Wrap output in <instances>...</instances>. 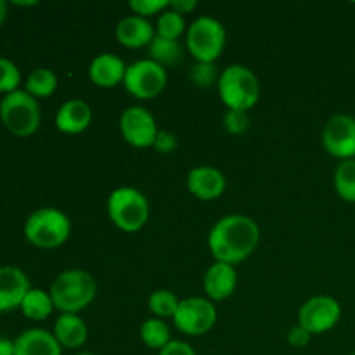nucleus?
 Segmentation results:
<instances>
[{
	"label": "nucleus",
	"mask_w": 355,
	"mask_h": 355,
	"mask_svg": "<svg viewBox=\"0 0 355 355\" xmlns=\"http://www.w3.org/2000/svg\"><path fill=\"white\" fill-rule=\"evenodd\" d=\"M54 336L62 349L76 350L87 342L89 329L78 314H61L54 322Z\"/></svg>",
	"instance_id": "aec40b11"
},
{
	"label": "nucleus",
	"mask_w": 355,
	"mask_h": 355,
	"mask_svg": "<svg viewBox=\"0 0 355 355\" xmlns=\"http://www.w3.org/2000/svg\"><path fill=\"white\" fill-rule=\"evenodd\" d=\"M114 35H116V40L123 47L142 49L149 47V44L155 40L156 28H153V24L148 19H144V17L132 14V16H127L118 21Z\"/></svg>",
	"instance_id": "f3484780"
},
{
	"label": "nucleus",
	"mask_w": 355,
	"mask_h": 355,
	"mask_svg": "<svg viewBox=\"0 0 355 355\" xmlns=\"http://www.w3.org/2000/svg\"><path fill=\"white\" fill-rule=\"evenodd\" d=\"M141 340L146 347L153 350H162L163 347L172 342L170 338V328L163 319H148L141 326Z\"/></svg>",
	"instance_id": "b1692460"
},
{
	"label": "nucleus",
	"mask_w": 355,
	"mask_h": 355,
	"mask_svg": "<svg viewBox=\"0 0 355 355\" xmlns=\"http://www.w3.org/2000/svg\"><path fill=\"white\" fill-rule=\"evenodd\" d=\"M260 241V229L246 215H227L211 227L208 248L215 262L238 266L255 252Z\"/></svg>",
	"instance_id": "f257e3e1"
},
{
	"label": "nucleus",
	"mask_w": 355,
	"mask_h": 355,
	"mask_svg": "<svg viewBox=\"0 0 355 355\" xmlns=\"http://www.w3.org/2000/svg\"><path fill=\"white\" fill-rule=\"evenodd\" d=\"M71 234V222L58 208H40L24 222V238L40 250H54L64 245Z\"/></svg>",
	"instance_id": "20e7f679"
},
{
	"label": "nucleus",
	"mask_w": 355,
	"mask_h": 355,
	"mask_svg": "<svg viewBox=\"0 0 355 355\" xmlns=\"http://www.w3.org/2000/svg\"><path fill=\"white\" fill-rule=\"evenodd\" d=\"M21 312L31 321H44L54 312V302H52L51 293L40 288H31L23 298L21 304Z\"/></svg>",
	"instance_id": "412c9836"
},
{
	"label": "nucleus",
	"mask_w": 355,
	"mask_h": 355,
	"mask_svg": "<svg viewBox=\"0 0 355 355\" xmlns=\"http://www.w3.org/2000/svg\"><path fill=\"white\" fill-rule=\"evenodd\" d=\"M238 286V272L234 266L215 262L208 267L203 277V288L208 300L222 302L231 297Z\"/></svg>",
	"instance_id": "2eb2a0df"
},
{
	"label": "nucleus",
	"mask_w": 355,
	"mask_h": 355,
	"mask_svg": "<svg viewBox=\"0 0 355 355\" xmlns=\"http://www.w3.org/2000/svg\"><path fill=\"white\" fill-rule=\"evenodd\" d=\"M189 78L198 89H210L214 83H218V73L215 62H198L191 68Z\"/></svg>",
	"instance_id": "cd10ccee"
},
{
	"label": "nucleus",
	"mask_w": 355,
	"mask_h": 355,
	"mask_svg": "<svg viewBox=\"0 0 355 355\" xmlns=\"http://www.w3.org/2000/svg\"><path fill=\"white\" fill-rule=\"evenodd\" d=\"M21 71L10 59L0 58V94H12L19 90Z\"/></svg>",
	"instance_id": "c85d7f7f"
},
{
	"label": "nucleus",
	"mask_w": 355,
	"mask_h": 355,
	"mask_svg": "<svg viewBox=\"0 0 355 355\" xmlns=\"http://www.w3.org/2000/svg\"><path fill=\"white\" fill-rule=\"evenodd\" d=\"M180 300L177 295L170 290H156L153 291L151 297L148 300V307L153 314L158 319L172 318L175 315L177 309H179Z\"/></svg>",
	"instance_id": "bb28decb"
},
{
	"label": "nucleus",
	"mask_w": 355,
	"mask_h": 355,
	"mask_svg": "<svg viewBox=\"0 0 355 355\" xmlns=\"http://www.w3.org/2000/svg\"><path fill=\"white\" fill-rule=\"evenodd\" d=\"M225 28L220 21L201 16L193 21L186 33V47L198 62H215L225 47Z\"/></svg>",
	"instance_id": "0eeeda50"
},
{
	"label": "nucleus",
	"mask_w": 355,
	"mask_h": 355,
	"mask_svg": "<svg viewBox=\"0 0 355 355\" xmlns=\"http://www.w3.org/2000/svg\"><path fill=\"white\" fill-rule=\"evenodd\" d=\"M196 6H198L196 0H172L168 9L175 10V12H179L180 16H184V14L193 12V10L196 9Z\"/></svg>",
	"instance_id": "f704fd0d"
},
{
	"label": "nucleus",
	"mask_w": 355,
	"mask_h": 355,
	"mask_svg": "<svg viewBox=\"0 0 355 355\" xmlns=\"http://www.w3.org/2000/svg\"><path fill=\"white\" fill-rule=\"evenodd\" d=\"M217 322V309L211 300L203 297H189L180 300L173 315V324L187 336L207 335Z\"/></svg>",
	"instance_id": "1a4fd4ad"
},
{
	"label": "nucleus",
	"mask_w": 355,
	"mask_h": 355,
	"mask_svg": "<svg viewBox=\"0 0 355 355\" xmlns=\"http://www.w3.org/2000/svg\"><path fill=\"white\" fill-rule=\"evenodd\" d=\"M158 355H196L193 347L182 340H172L166 347L159 350Z\"/></svg>",
	"instance_id": "72a5a7b5"
},
{
	"label": "nucleus",
	"mask_w": 355,
	"mask_h": 355,
	"mask_svg": "<svg viewBox=\"0 0 355 355\" xmlns=\"http://www.w3.org/2000/svg\"><path fill=\"white\" fill-rule=\"evenodd\" d=\"M352 355H355V352H354V354H352Z\"/></svg>",
	"instance_id": "ea45409f"
},
{
	"label": "nucleus",
	"mask_w": 355,
	"mask_h": 355,
	"mask_svg": "<svg viewBox=\"0 0 355 355\" xmlns=\"http://www.w3.org/2000/svg\"><path fill=\"white\" fill-rule=\"evenodd\" d=\"M148 54L151 61L166 68V66H175L177 62L182 61L184 47L179 40H168V38H162L156 35L155 40L149 44Z\"/></svg>",
	"instance_id": "4be33fe9"
},
{
	"label": "nucleus",
	"mask_w": 355,
	"mask_h": 355,
	"mask_svg": "<svg viewBox=\"0 0 355 355\" xmlns=\"http://www.w3.org/2000/svg\"><path fill=\"white\" fill-rule=\"evenodd\" d=\"M0 120L12 135L30 137L38 130L42 121L38 101L21 89L7 94L0 101Z\"/></svg>",
	"instance_id": "423d86ee"
},
{
	"label": "nucleus",
	"mask_w": 355,
	"mask_h": 355,
	"mask_svg": "<svg viewBox=\"0 0 355 355\" xmlns=\"http://www.w3.org/2000/svg\"><path fill=\"white\" fill-rule=\"evenodd\" d=\"M14 6H21V7H30V6H37V2H17V0H14Z\"/></svg>",
	"instance_id": "4c0bfd02"
},
{
	"label": "nucleus",
	"mask_w": 355,
	"mask_h": 355,
	"mask_svg": "<svg viewBox=\"0 0 355 355\" xmlns=\"http://www.w3.org/2000/svg\"><path fill=\"white\" fill-rule=\"evenodd\" d=\"M14 355H62V347L47 329H26L14 340Z\"/></svg>",
	"instance_id": "a211bd4d"
},
{
	"label": "nucleus",
	"mask_w": 355,
	"mask_h": 355,
	"mask_svg": "<svg viewBox=\"0 0 355 355\" xmlns=\"http://www.w3.org/2000/svg\"><path fill=\"white\" fill-rule=\"evenodd\" d=\"M342 318V305L328 295H318L305 302L298 311V324L311 335H322L335 328Z\"/></svg>",
	"instance_id": "9d476101"
},
{
	"label": "nucleus",
	"mask_w": 355,
	"mask_h": 355,
	"mask_svg": "<svg viewBox=\"0 0 355 355\" xmlns=\"http://www.w3.org/2000/svg\"><path fill=\"white\" fill-rule=\"evenodd\" d=\"M127 73V64L123 59L111 52L96 55L89 66V78L94 85L103 89H113L120 85Z\"/></svg>",
	"instance_id": "dca6fc26"
},
{
	"label": "nucleus",
	"mask_w": 355,
	"mask_h": 355,
	"mask_svg": "<svg viewBox=\"0 0 355 355\" xmlns=\"http://www.w3.org/2000/svg\"><path fill=\"white\" fill-rule=\"evenodd\" d=\"M224 127L225 130L232 135L245 134L246 128L250 127L248 113H246V111L227 110V113L224 114Z\"/></svg>",
	"instance_id": "7c9ffc66"
},
{
	"label": "nucleus",
	"mask_w": 355,
	"mask_h": 355,
	"mask_svg": "<svg viewBox=\"0 0 355 355\" xmlns=\"http://www.w3.org/2000/svg\"><path fill=\"white\" fill-rule=\"evenodd\" d=\"M120 132L125 142L132 148L146 149L153 148L158 135V125L155 116L142 106H130L121 113Z\"/></svg>",
	"instance_id": "9b49d317"
},
{
	"label": "nucleus",
	"mask_w": 355,
	"mask_h": 355,
	"mask_svg": "<svg viewBox=\"0 0 355 355\" xmlns=\"http://www.w3.org/2000/svg\"><path fill=\"white\" fill-rule=\"evenodd\" d=\"M187 191L193 194L194 198L201 201H214L224 194L225 186V177L215 166H207L201 165L196 168L191 170L187 173Z\"/></svg>",
	"instance_id": "ddd939ff"
},
{
	"label": "nucleus",
	"mask_w": 355,
	"mask_h": 355,
	"mask_svg": "<svg viewBox=\"0 0 355 355\" xmlns=\"http://www.w3.org/2000/svg\"><path fill=\"white\" fill-rule=\"evenodd\" d=\"M58 89V76L52 69L37 68L28 75L24 90L35 99H47Z\"/></svg>",
	"instance_id": "5701e85b"
},
{
	"label": "nucleus",
	"mask_w": 355,
	"mask_h": 355,
	"mask_svg": "<svg viewBox=\"0 0 355 355\" xmlns=\"http://www.w3.org/2000/svg\"><path fill=\"white\" fill-rule=\"evenodd\" d=\"M153 148L159 153V155H170L177 149V135L168 130H159L155 139Z\"/></svg>",
	"instance_id": "2f4dec72"
},
{
	"label": "nucleus",
	"mask_w": 355,
	"mask_h": 355,
	"mask_svg": "<svg viewBox=\"0 0 355 355\" xmlns=\"http://www.w3.org/2000/svg\"><path fill=\"white\" fill-rule=\"evenodd\" d=\"M107 215L120 231L137 232L149 220V201L135 187H118L107 198Z\"/></svg>",
	"instance_id": "39448f33"
},
{
	"label": "nucleus",
	"mask_w": 355,
	"mask_h": 355,
	"mask_svg": "<svg viewBox=\"0 0 355 355\" xmlns=\"http://www.w3.org/2000/svg\"><path fill=\"white\" fill-rule=\"evenodd\" d=\"M92 121V110L82 99L66 101L55 114V127L59 132L68 135L82 134Z\"/></svg>",
	"instance_id": "6ab92c4d"
},
{
	"label": "nucleus",
	"mask_w": 355,
	"mask_h": 355,
	"mask_svg": "<svg viewBox=\"0 0 355 355\" xmlns=\"http://www.w3.org/2000/svg\"><path fill=\"white\" fill-rule=\"evenodd\" d=\"M168 6L170 2H166V0H132L128 3L132 12L139 17H144V19L155 16V14H162L163 10L168 9Z\"/></svg>",
	"instance_id": "c756f323"
},
{
	"label": "nucleus",
	"mask_w": 355,
	"mask_h": 355,
	"mask_svg": "<svg viewBox=\"0 0 355 355\" xmlns=\"http://www.w3.org/2000/svg\"><path fill=\"white\" fill-rule=\"evenodd\" d=\"M166 69L151 59H141L127 66L123 85L130 96L141 101L155 99L166 87Z\"/></svg>",
	"instance_id": "6e6552de"
},
{
	"label": "nucleus",
	"mask_w": 355,
	"mask_h": 355,
	"mask_svg": "<svg viewBox=\"0 0 355 355\" xmlns=\"http://www.w3.org/2000/svg\"><path fill=\"white\" fill-rule=\"evenodd\" d=\"M311 333L300 324L293 326V328L290 329V333H288V343H290L291 347H295V349H304V347H307L309 343H311Z\"/></svg>",
	"instance_id": "473e14b6"
},
{
	"label": "nucleus",
	"mask_w": 355,
	"mask_h": 355,
	"mask_svg": "<svg viewBox=\"0 0 355 355\" xmlns=\"http://www.w3.org/2000/svg\"><path fill=\"white\" fill-rule=\"evenodd\" d=\"M6 17H7V3L3 0H0V28L2 24L6 23Z\"/></svg>",
	"instance_id": "e433bc0d"
},
{
	"label": "nucleus",
	"mask_w": 355,
	"mask_h": 355,
	"mask_svg": "<svg viewBox=\"0 0 355 355\" xmlns=\"http://www.w3.org/2000/svg\"><path fill=\"white\" fill-rule=\"evenodd\" d=\"M322 146L333 158L355 159V118L349 114L333 116L322 130Z\"/></svg>",
	"instance_id": "f8f14e48"
},
{
	"label": "nucleus",
	"mask_w": 355,
	"mask_h": 355,
	"mask_svg": "<svg viewBox=\"0 0 355 355\" xmlns=\"http://www.w3.org/2000/svg\"><path fill=\"white\" fill-rule=\"evenodd\" d=\"M186 31V19L172 9L163 10L156 21V35L168 40H179Z\"/></svg>",
	"instance_id": "a878e982"
},
{
	"label": "nucleus",
	"mask_w": 355,
	"mask_h": 355,
	"mask_svg": "<svg viewBox=\"0 0 355 355\" xmlns=\"http://www.w3.org/2000/svg\"><path fill=\"white\" fill-rule=\"evenodd\" d=\"M49 293L55 311L61 314H78L96 300L97 283L87 270L69 269L52 281Z\"/></svg>",
	"instance_id": "f03ea898"
},
{
	"label": "nucleus",
	"mask_w": 355,
	"mask_h": 355,
	"mask_svg": "<svg viewBox=\"0 0 355 355\" xmlns=\"http://www.w3.org/2000/svg\"><path fill=\"white\" fill-rule=\"evenodd\" d=\"M218 96L227 110L246 111L257 106L260 99V82L255 73L243 64H231L220 73Z\"/></svg>",
	"instance_id": "7ed1b4c3"
},
{
	"label": "nucleus",
	"mask_w": 355,
	"mask_h": 355,
	"mask_svg": "<svg viewBox=\"0 0 355 355\" xmlns=\"http://www.w3.org/2000/svg\"><path fill=\"white\" fill-rule=\"evenodd\" d=\"M0 355H14V342L0 338Z\"/></svg>",
	"instance_id": "c9c22d12"
},
{
	"label": "nucleus",
	"mask_w": 355,
	"mask_h": 355,
	"mask_svg": "<svg viewBox=\"0 0 355 355\" xmlns=\"http://www.w3.org/2000/svg\"><path fill=\"white\" fill-rule=\"evenodd\" d=\"M335 189L343 201L355 203V159H345L335 170Z\"/></svg>",
	"instance_id": "393cba45"
},
{
	"label": "nucleus",
	"mask_w": 355,
	"mask_h": 355,
	"mask_svg": "<svg viewBox=\"0 0 355 355\" xmlns=\"http://www.w3.org/2000/svg\"><path fill=\"white\" fill-rule=\"evenodd\" d=\"M30 290V279L23 270L12 266L0 267V314L19 309Z\"/></svg>",
	"instance_id": "4468645a"
},
{
	"label": "nucleus",
	"mask_w": 355,
	"mask_h": 355,
	"mask_svg": "<svg viewBox=\"0 0 355 355\" xmlns=\"http://www.w3.org/2000/svg\"><path fill=\"white\" fill-rule=\"evenodd\" d=\"M76 355H96V354H90V352H82V354H76Z\"/></svg>",
	"instance_id": "58836bf2"
}]
</instances>
